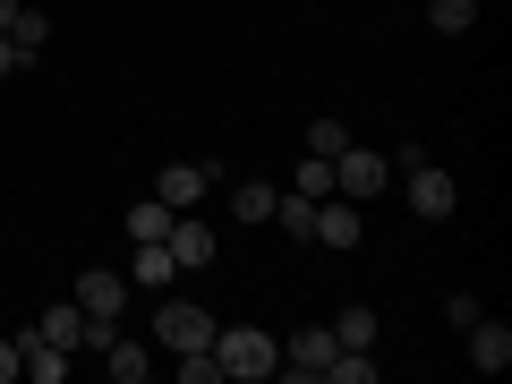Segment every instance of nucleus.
<instances>
[{"label": "nucleus", "mask_w": 512, "mask_h": 384, "mask_svg": "<svg viewBox=\"0 0 512 384\" xmlns=\"http://www.w3.org/2000/svg\"><path fill=\"white\" fill-rule=\"evenodd\" d=\"M103 367H111L120 384H146V376H154V342H128V333H111V342H103Z\"/></svg>", "instance_id": "ddd939ff"}, {"label": "nucleus", "mask_w": 512, "mask_h": 384, "mask_svg": "<svg viewBox=\"0 0 512 384\" xmlns=\"http://www.w3.org/2000/svg\"><path fill=\"white\" fill-rule=\"evenodd\" d=\"M35 333H43V342H60L69 359H86V308H77V299H60V308H43V316H35Z\"/></svg>", "instance_id": "f8f14e48"}, {"label": "nucleus", "mask_w": 512, "mask_h": 384, "mask_svg": "<svg viewBox=\"0 0 512 384\" xmlns=\"http://www.w3.org/2000/svg\"><path fill=\"white\" fill-rule=\"evenodd\" d=\"M316 248H359V205L350 197H316Z\"/></svg>", "instance_id": "1a4fd4ad"}, {"label": "nucleus", "mask_w": 512, "mask_h": 384, "mask_svg": "<svg viewBox=\"0 0 512 384\" xmlns=\"http://www.w3.org/2000/svg\"><path fill=\"white\" fill-rule=\"evenodd\" d=\"M18 9H26V0H0V35H9V18H18Z\"/></svg>", "instance_id": "a878e982"}, {"label": "nucleus", "mask_w": 512, "mask_h": 384, "mask_svg": "<svg viewBox=\"0 0 512 384\" xmlns=\"http://www.w3.org/2000/svg\"><path fill=\"white\" fill-rule=\"evenodd\" d=\"M214 333H222V325L197 308V299H163V308H154V342H163L171 359H180V350H205Z\"/></svg>", "instance_id": "7ed1b4c3"}, {"label": "nucleus", "mask_w": 512, "mask_h": 384, "mask_svg": "<svg viewBox=\"0 0 512 384\" xmlns=\"http://www.w3.org/2000/svg\"><path fill=\"white\" fill-rule=\"evenodd\" d=\"M299 197H333V163H325V154H308V163H299Z\"/></svg>", "instance_id": "4be33fe9"}, {"label": "nucleus", "mask_w": 512, "mask_h": 384, "mask_svg": "<svg viewBox=\"0 0 512 384\" xmlns=\"http://www.w3.org/2000/svg\"><path fill=\"white\" fill-rule=\"evenodd\" d=\"M171 256H180V274H205L214 265V231L205 222H171Z\"/></svg>", "instance_id": "4468645a"}, {"label": "nucleus", "mask_w": 512, "mask_h": 384, "mask_svg": "<svg viewBox=\"0 0 512 384\" xmlns=\"http://www.w3.org/2000/svg\"><path fill=\"white\" fill-rule=\"evenodd\" d=\"M77 308L120 325V308H128V274H103V265H86V274H77Z\"/></svg>", "instance_id": "6e6552de"}, {"label": "nucleus", "mask_w": 512, "mask_h": 384, "mask_svg": "<svg viewBox=\"0 0 512 384\" xmlns=\"http://www.w3.org/2000/svg\"><path fill=\"white\" fill-rule=\"evenodd\" d=\"M384 163H393V180H402V197H410V214H419V222H444L461 205V180L427 163V146H402V154H384Z\"/></svg>", "instance_id": "f257e3e1"}, {"label": "nucleus", "mask_w": 512, "mask_h": 384, "mask_svg": "<svg viewBox=\"0 0 512 384\" xmlns=\"http://www.w3.org/2000/svg\"><path fill=\"white\" fill-rule=\"evenodd\" d=\"M0 384H18V342L0 333Z\"/></svg>", "instance_id": "b1692460"}, {"label": "nucleus", "mask_w": 512, "mask_h": 384, "mask_svg": "<svg viewBox=\"0 0 512 384\" xmlns=\"http://www.w3.org/2000/svg\"><path fill=\"white\" fill-rule=\"evenodd\" d=\"M333 342L342 350H376V308H342L333 316Z\"/></svg>", "instance_id": "a211bd4d"}, {"label": "nucleus", "mask_w": 512, "mask_h": 384, "mask_svg": "<svg viewBox=\"0 0 512 384\" xmlns=\"http://www.w3.org/2000/svg\"><path fill=\"white\" fill-rule=\"evenodd\" d=\"M342 146H350V128H342V120H308V154H325V163H333Z\"/></svg>", "instance_id": "5701e85b"}, {"label": "nucleus", "mask_w": 512, "mask_h": 384, "mask_svg": "<svg viewBox=\"0 0 512 384\" xmlns=\"http://www.w3.org/2000/svg\"><path fill=\"white\" fill-rule=\"evenodd\" d=\"M384 188H393V163H384V154H367V146H342V154H333V197L367 205V197H384Z\"/></svg>", "instance_id": "20e7f679"}, {"label": "nucleus", "mask_w": 512, "mask_h": 384, "mask_svg": "<svg viewBox=\"0 0 512 384\" xmlns=\"http://www.w3.org/2000/svg\"><path fill=\"white\" fill-rule=\"evenodd\" d=\"M214 359H222V376L231 384H265V376H282V342L265 325H231V333H214Z\"/></svg>", "instance_id": "f03ea898"}, {"label": "nucleus", "mask_w": 512, "mask_h": 384, "mask_svg": "<svg viewBox=\"0 0 512 384\" xmlns=\"http://www.w3.org/2000/svg\"><path fill=\"white\" fill-rule=\"evenodd\" d=\"M333 350H342V342H333V325H308V333H299L291 350H282V367H291V384L325 376V359H333Z\"/></svg>", "instance_id": "9d476101"}, {"label": "nucleus", "mask_w": 512, "mask_h": 384, "mask_svg": "<svg viewBox=\"0 0 512 384\" xmlns=\"http://www.w3.org/2000/svg\"><path fill=\"white\" fill-rule=\"evenodd\" d=\"M171 282H180L171 239H137V256H128V291H171Z\"/></svg>", "instance_id": "39448f33"}, {"label": "nucleus", "mask_w": 512, "mask_h": 384, "mask_svg": "<svg viewBox=\"0 0 512 384\" xmlns=\"http://www.w3.org/2000/svg\"><path fill=\"white\" fill-rule=\"evenodd\" d=\"M427 26H436V35H470V26H478V0H427Z\"/></svg>", "instance_id": "6ab92c4d"}, {"label": "nucleus", "mask_w": 512, "mask_h": 384, "mask_svg": "<svg viewBox=\"0 0 512 384\" xmlns=\"http://www.w3.org/2000/svg\"><path fill=\"white\" fill-rule=\"evenodd\" d=\"M43 35H52V18H43V9H18V18H9V43H18V60H26V69H35Z\"/></svg>", "instance_id": "f3484780"}, {"label": "nucleus", "mask_w": 512, "mask_h": 384, "mask_svg": "<svg viewBox=\"0 0 512 384\" xmlns=\"http://www.w3.org/2000/svg\"><path fill=\"white\" fill-rule=\"evenodd\" d=\"M180 384H222V359H214V342H205V350H180Z\"/></svg>", "instance_id": "412c9836"}, {"label": "nucleus", "mask_w": 512, "mask_h": 384, "mask_svg": "<svg viewBox=\"0 0 512 384\" xmlns=\"http://www.w3.org/2000/svg\"><path fill=\"white\" fill-rule=\"evenodd\" d=\"M171 222H180V214H171L163 197H137V205L120 214V231H128V239H171Z\"/></svg>", "instance_id": "2eb2a0df"}, {"label": "nucleus", "mask_w": 512, "mask_h": 384, "mask_svg": "<svg viewBox=\"0 0 512 384\" xmlns=\"http://www.w3.org/2000/svg\"><path fill=\"white\" fill-rule=\"evenodd\" d=\"M18 367H26L35 384H60V376H69V350H60V342H43L35 325H18Z\"/></svg>", "instance_id": "9b49d317"}, {"label": "nucleus", "mask_w": 512, "mask_h": 384, "mask_svg": "<svg viewBox=\"0 0 512 384\" xmlns=\"http://www.w3.org/2000/svg\"><path fill=\"white\" fill-rule=\"evenodd\" d=\"M205 188H214V163H163V171H154V197H163L171 214H188Z\"/></svg>", "instance_id": "423d86ee"}, {"label": "nucleus", "mask_w": 512, "mask_h": 384, "mask_svg": "<svg viewBox=\"0 0 512 384\" xmlns=\"http://www.w3.org/2000/svg\"><path fill=\"white\" fill-rule=\"evenodd\" d=\"M18 69H26V60H18V43L0 35V77H18Z\"/></svg>", "instance_id": "393cba45"}, {"label": "nucleus", "mask_w": 512, "mask_h": 384, "mask_svg": "<svg viewBox=\"0 0 512 384\" xmlns=\"http://www.w3.org/2000/svg\"><path fill=\"white\" fill-rule=\"evenodd\" d=\"M461 333H470V367L478 376H504L512 367V325L504 316H478V325H461Z\"/></svg>", "instance_id": "0eeeda50"}, {"label": "nucleus", "mask_w": 512, "mask_h": 384, "mask_svg": "<svg viewBox=\"0 0 512 384\" xmlns=\"http://www.w3.org/2000/svg\"><path fill=\"white\" fill-rule=\"evenodd\" d=\"M274 222L291 239H316V197H299V188H291V197H274Z\"/></svg>", "instance_id": "aec40b11"}, {"label": "nucleus", "mask_w": 512, "mask_h": 384, "mask_svg": "<svg viewBox=\"0 0 512 384\" xmlns=\"http://www.w3.org/2000/svg\"><path fill=\"white\" fill-rule=\"evenodd\" d=\"M274 197H282V188H265V180H239V188H231V214H239V222H274Z\"/></svg>", "instance_id": "dca6fc26"}]
</instances>
